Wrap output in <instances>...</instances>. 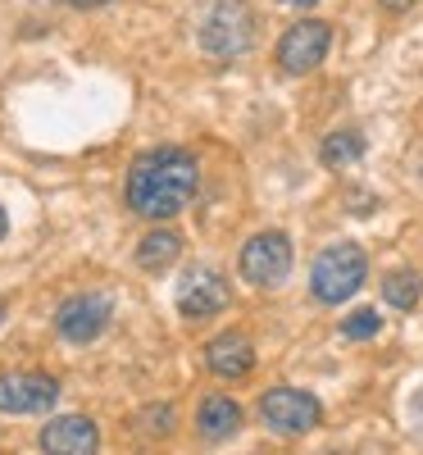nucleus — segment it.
Segmentation results:
<instances>
[{
  "instance_id": "17",
  "label": "nucleus",
  "mask_w": 423,
  "mask_h": 455,
  "mask_svg": "<svg viewBox=\"0 0 423 455\" xmlns=\"http://www.w3.org/2000/svg\"><path fill=\"white\" fill-rule=\"evenodd\" d=\"M414 0H382V10H392V14H401V10H410Z\"/></svg>"
},
{
  "instance_id": "1",
  "label": "nucleus",
  "mask_w": 423,
  "mask_h": 455,
  "mask_svg": "<svg viewBox=\"0 0 423 455\" xmlns=\"http://www.w3.org/2000/svg\"><path fill=\"white\" fill-rule=\"evenodd\" d=\"M201 187V164L191 150L178 146H160L146 150L128 169V205L141 219H173L178 210H187V201Z\"/></svg>"
},
{
  "instance_id": "2",
  "label": "nucleus",
  "mask_w": 423,
  "mask_h": 455,
  "mask_svg": "<svg viewBox=\"0 0 423 455\" xmlns=\"http://www.w3.org/2000/svg\"><path fill=\"white\" fill-rule=\"evenodd\" d=\"M255 42V14L246 0H214L201 19V46L214 60H237Z\"/></svg>"
},
{
  "instance_id": "6",
  "label": "nucleus",
  "mask_w": 423,
  "mask_h": 455,
  "mask_svg": "<svg viewBox=\"0 0 423 455\" xmlns=\"http://www.w3.org/2000/svg\"><path fill=\"white\" fill-rule=\"evenodd\" d=\"M109 315H114L109 296L83 291V296H68L64 306L55 310V328H60L64 341H78V347H87V341H96V337L109 328Z\"/></svg>"
},
{
  "instance_id": "11",
  "label": "nucleus",
  "mask_w": 423,
  "mask_h": 455,
  "mask_svg": "<svg viewBox=\"0 0 423 455\" xmlns=\"http://www.w3.org/2000/svg\"><path fill=\"white\" fill-rule=\"evenodd\" d=\"M205 364H210V373H219V378H246V373L255 369L251 337H242V332H219L210 347H205Z\"/></svg>"
},
{
  "instance_id": "8",
  "label": "nucleus",
  "mask_w": 423,
  "mask_h": 455,
  "mask_svg": "<svg viewBox=\"0 0 423 455\" xmlns=\"http://www.w3.org/2000/svg\"><path fill=\"white\" fill-rule=\"evenodd\" d=\"M328 46H332V28L319 23V19H300L296 28L283 32V42H278V64H283V73H310V68L323 64Z\"/></svg>"
},
{
  "instance_id": "21",
  "label": "nucleus",
  "mask_w": 423,
  "mask_h": 455,
  "mask_svg": "<svg viewBox=\"0 0 423 455\" xmlns=\"http://www.w3.org/2000/svg\"><path fill=\"white\" fill-rule=\"evenodd\" d=\"M287 5H319V0H287Z\"/></svg>"
},
{
  "instance_id": "9",
  "label": "nucleus",
  "mask_w": 423,
  "mask_h": 455,
  "mask_svg": "<svg viewBox=\"0 0 423 455\" xmlns=\"http://www.w3.org/2000/svg\"><path fill=\"white\" fill-rule=\"evenodd\" d=\"M60 401L51 373H0V410L5 414H42Z\"/></svg>"
},
{
  "instance_id": "12",
  "label": "nucleus",
  "mask_w": 423,
  "mask_h": 455,
  "mask_svg": "<svg viewBox=\"0 0 423 455\" xmlns=\"http://www.w3.org/2000/svg\"><path fill=\"white\" fill-rule=\"evenodd\" d=\"M196 428L205 442H227L242 433V405L227 401V396H205L196 410Z\"/></svg>"
},
{
  "instance_id": "22",
  "label": "nucleus",
  "mask_w": 423,
  "mask_h": 455,
  "mask_svg": "<svg viewBox=\"0 0 423 455\" xmlns=\"http://www.w3.org/2000/svg\"><path fill=\"white\" fill-rule=\"evenodd\" d=\"M0 315H5V300H0Z\"/></svg>"
},
{
  "instance_id": "13",
  "label": "nucleus",
  "mask_w": 423,
  "mask_h": 455,
  "mask_svg": "<svg viewBox=\"0 0 423 455\" xmlns=\"http://www.w3.org/2000/svg\"><path fill=\"white\" fill-rule=\"evenodd\" d=\"M178 255H182V237L178 233H150L137 246V264H141V269H169Z\"/></svg>"
},
{
  "instance_id": "4",
  "label": "nucleus",
  "mask_w": 423,
  "mask_h": 455,
  "mask_svg": "<svg viewBox=\"0 0 423 455\" xmlns=\"http://www.w3.org/2000/svg\"><path fill=\"white\" fill-rule=\"evenodd\" d=\"M259 414H264V424L274 428V433H283V437H300V433H310V428L323 424V405L310 392H300V387H274V392H264Z\"/></svg>"
},
{
  "instance_id": "18",
  "label": "nucleus",
  "mask_w": 423,
  "mask_h": 455,
  "mask_svg": "<svg viewBox=\"0 0 423 455\" xmlns=\"http://www.w3.org/2000/svg\"><path fill=\"white\" fill-rule=\"evenodd\" d=\"M64 5H78V10H92V5H105V0H64Z\"/></svg>"
},
{
  "instance_id": "16",
  "label": "nucleus",
  "mask_w": 423,
  "mask_h": 455,
  "mask_svg": "<svg viewBox=\"0 0 423 455\" xmlns=\"http://www.w3.org/2000/svg\"><path fill=\"white\" fill-rule=\"evenodd\" d=\"M378 328H382V319H378L373 310H355L351 319H346V323H341V332H346V337H351V341H369V337H373Z\"/></svg>"
},
{
  "instance_id": "10",
  "label": "nucleus",
  "mask_w": 423,
  "mask_h": 455,
  "mask_svg": "<svg viewBox=\"0 0 423 455\" xmlns=\"http://www.w3.org/2000/svg\"><path fill=\"white\" fill-rule=\"evenodd\" d=\"M42 451L46 455H96L100 451V433L87 414H64L42 428Z\"/></svg>"
},
{
  "instance_id": "5",
  "label": "nucleus",
  "mask_w": 423,
  "mask_h": 455,
  "mask_svg": "<svg viewBox=\"0 0 423 455\" xmlns=\"http://www.w3.org/2000/svg\"><path fill=\"white\" fill-rule=\"evenodd\" d=\"M237 269H242V278L255 283V287H278V283L291 274V237H287V233H255V237L242 246Z\"/></svg>"
},
{
  "instance_id": "3",
  "label": "nucleus",
  "mask_w": 423,
  "mask_h": 455,
  "mask_svg": "<svg viewBox=\"0 0 423 455\" xmlns=\"http://www.w3.org/2000/svg\"><path fill=\"white\" fill-rule=\"evenodd\" d=\"M364 274H369L364 251H360L355 242H337V246H328V251L315 259L310 287H315V296L323 300V306H341V300H351V296L360 291Z\"/></svg>"
},
{
  "instance_id": "7",
  "label": "nucleus",
  "mask_w": 423,
  "mask_h": 455,
  "mask_svg": "<svg viewBox=\"0 0 423 455\" xmlns=\"http://www.w3.org/2000/svg\"><path fill=\"white\" fill-rule=\"evenodd\" d=\"M227 300H233V291L214 269H187L173 291V306L182 319H214L219 310H227Z\"/></svg>"
},
{
  "instance_id": "15",
  "label": "nucleus",
  "mask_w": 423,
  "mask_h": 455,
  "mask_svg": "<svg viewBox=\"0 0 423 455\" xmlns=\"http://www.w3.org/2000/svg\"><path fill=\"white\" fill-rule=\"evenodd\" d=\"M419 274L414 269H392L387 278H382V296H387V306L396 310H414L419 306Z\"/></svg>"
},
{
  "instance_id": "14",
  "label": "nucleus",
  "mask_w": 423,
  "mask_h": 455,
  "mask_svg": "<svg viewBox=\"0 0 423 455\" xmlns=\"http://www.w3.org/2000/svg\"><path fill=\"white\" fill-rule=\"evenodd\" d=\"M364 156V137L360 132H332L323 137V150H319V160L328 169H346V164H355Z\"/></svg>"
},
{
  "instance_id": "20",
  "label": "nucleus",
  "mask_w": 423,
  "mask_h": 455,
  "mask_svg": "<svg viewBox=\"0 0 423 455\" xmlns=\"http://www.w3.org/2000/svg\"><path fill=\"white\" fill-rule=\"evenodd\" d=\"M10 233V219H5V210H0V237H5Z\"/></svg>"
},
{
  "instance_id": "19",
  "label": "nucleus",
  "mask_w": 423,
  "mask_h": 455,
  "mask_svg": "<svg viewBox=\"0 0 423 455\" xmlns=\"http://www.w3.org/2000/svg\"><path fill=\"white\" fill-rule=\"evenodd\" d=\"M414 414H419V424H423V387L414 392Z\"/></svg>"
}]
</instances>
